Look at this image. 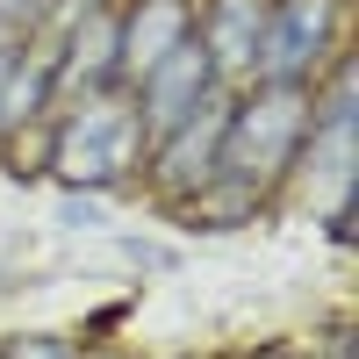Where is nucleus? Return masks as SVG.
<instances>
[{
  "label": "nucleus",
  "instance_id": "4",
  "mask_svg": "<svg viewBox=\"0 0 359 359\" xmlns=\"http://www.w3.org/2000/svg\"><path fill=\"white\" fill-rule=\"evenodd\" d=\"M230 94H237V86H216V94H208L194 115H180L165 137H151V144H144V172H151V187H158L165 201L194 194L201 180H216V158H223V123H230Z\"/></svg>",
  "mask_w": 359,
  "mask_h": 359
},
{
  "label": "nucleus",
  "instance_id": "7",
  "mask_svg": "<svg viewBox=\"0 0 359 359\" xmlns=\"http://www.w3.org/2000/svg\"><path fill=\"white\" fill-rule=\"evenodd\" d=\"M194 36H201L223 86H252L259 79V36H266V0H208V8H194Z\"/></svg>",
  "mask_w": 359,
  "mask_h": 359
},
{
  "label": "nucleus",
  "instance_id": "16",
  "mask_svg": "<svg viewBox=\"0 0 359 359\" xmlns=\"http://www.w3.org/2000/svg\"><path fill=\"white\" fill-rule=\"evenodd\" d=\"M0 65H8V57H0Z\"/></svg>",
  "mask_w": 359,
  "mask_h": 359
},
{
  "label": "nucleus",
  "instance_id": "13",
  "mask_svg": "<svg viewBox=\"0 0 359 359\" xmlns=\"http://www.w3.org/2000/svg\"><path fill=\"white\" fill-rule=\"evenodd\" d=\"M22 36H29V29H8V22H0V57H8V50H15Z\"/></svg>",
  "mask_w": 359,
  "mask_h": 359
},
{
  "label": "nucleus",
  "instance_id": "9",
  "mask_svg": "<svg viewBox=\"0 0 359 359\" xmlns=\"http://www.w3.org/2000/svg\"><path fill=\"white\" fill-rule=\"evenodd\" d=\"M0 359H72V345L65 338H8V345H0Z\"/></svg>",
  "mask_w": 359,
  "mask_h": 359
},
{
  "label": "nucleus",
  "instance_id": "6",
  "mask_svg": "<svg viewBox=\"0 0 359 359\" xmlns=\"http://www.w3.org/2000/svg\"><path fill=\"white\" fill-rule=\"evenodd\" d=\"M187 36H194V0H130V8H115V86L130 94Z\"/></svg>",
  "mask_w": 359,
  "mask_h": 359
},
{
  "label": "nucleus",
  "instance_id": "5",
  "mask_svg": "<svg viewBox=\"0 0 359 359\" xmlns=\"http://www.w3.org/2000/svg\"><path fill=\"white\" fill-rule=\"evenodd\" d=\"M216 65H208V50H201V36H187L180 50H165L151 72H144L137 86H130V101H137V115H144V137H165L180 115H194L208 94H216Z\"/></svg>",
  "mask_w": 359,
  "mask_h": 359
},
{
  "label": "nucleus",
  "instance_id": "2",
  "mask_svg": "<svg viewBox=\"0 0 359 359\" xmlns=\"http://www.w3.org/2000/svg\"><path fill=\"white\" fill-rule=\"evenodd\" d=\"M302 137H309V86L252 79L245 94H230L216 172L237 180V187H252V194H273L294 172V158H302Z\"/></svg>",
  "mask_w": 359,
  "mask_h": 359
},
{
  "label": "nucleus",
  "instance_id": "8",
  "mask_svg": "<svg viewBox=\"0 0 359 359\" xmlns=\"http://www.w3.org/2000/svg\"><path fill=\"white\" fill-rule=\"evenodd\" d=\"M101 8H115V0H43V8H36V22H50V36H57V29H72V22L101 15Z\"/></svg>",
  "mask_w": 359,
  "mask_h": 359
},
{
  "label": "nucleus",
  "instance_id": "14",
  "mask_svg": "<svg viewBox=\"0 0 359 359\" xmlns=\"http://www.w3.org/2000/svg\"><path fill=\"white\" fill-rule=\"evenodd\" d=\"M72 359H123L115 345H86V352H72Z\"/></svg>",
  "mask_w": 359,
  "mask_h": 359
},
{
  "label": "nucleus",
  "instance_id": "12",
  "mask_svg": "<svg viewBox=\"0 0 359 359\" xmlns=\"http://www.w3.org/2000/svg\"><path fill=\"white\" fill-rule=\"evenodd\" d=\"M36 8H43V0H0V22H8V29H29Z\"/></svg>",
  "mask_w": 359,
  "mask_h": 359
},
{
  "label": "nucleus",
  "instance_id": "3",
  "mask_svg": "<svg viewBox=\"0 0 359 359\" xmlns=\"http://www.w3.org/2000/svg\"><path fill=\"white\" fill-rule=\"evenodd\" d=\"M345 0H266V36H259V79L316 86V72L338 57Z\"/></svg>",
  "mask_w": 359,
  "mask_h": 359
},
{
  "label": "nucleus",
  "instance_id": "11",
  "mask_svg": "<svg viewBox=\"0 0 359 359\" xmlns=\"http://www.w3.org/2000/svg\"><path fill=\"white\" fill-rule=\"evenodd\" d=\"M65 223H72V230L101 223V194H72V201H65Z\"/></svg>",
  "mask_w": 359,
  "mask_h": 359
},
{
  "label": "nucleus",
  "instance_id": "1",
  "mask_svg": "<svg viewBox=\"0 0 359 359\" xmlns=\"http://www.w3.org/2000/svg\"><path fill=\"white\" fill-rule=\"evenodd\" d=\"M144 115L123 86H101V94H79L65 101V115L50 123L43 144V165L65 180L72 194H115L123 180L144 172Z\"/></svg>",
  "mask_w": 359,
  "mask_h": 359
},
{
  "label": "nucleus",
  "instance_id": "10",
  "mask_svg": "<svg viewBox=\"0 0 359 359\" xmlns=\"http://www.w3.org/2000/svg\"><path fill=\"white\" fill-rule=\"evenodd\" d=\"M302 359H352V323H331V331H323V345H309Z\"/></svg>",
  "mask_w": 359,
  "mask_h": 359
},
{
  "label": "nucleus",
  "instance_id": "15",
  "mask_svg": "<svg viewBox=\"0 0 359 359\" xmlns=\"http://www.w3.org/2000/svg\"><path fill=\"white\" fill-rule=\"evenodd\" d=\"M252 359H302V352H287V345H266V352H252Z\"/></svg>",
  "mask_w": 359,
  "mask_h": 359
}]
</instances>
